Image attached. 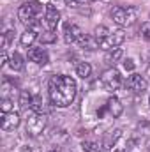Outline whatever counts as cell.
<instances>
[{"mask_svg": "<svg viewBox=\"0 0 150 152\" xmlns=\"http://www.w3.org/2000/svg\"><path fill=\"white\" fill-rule=\"evenodd\" d=\"M122 57H124V51H122L120 48H115V50H111V51H110V53L106 55V62L115 66V64H117V62H118V60H120Z\"/></svg>", "mask_w": 150, "mask_h": 152, "instance_id": "ac0fdd59", "label": "cell"}, {"mask_svg": "<svg viewBox=\"0 0 150 152\" xmlns=\"http://www.w3.org/2000/svg\"><path fill=\"white\" fill-rule=\"evenodd\" d=\"M57 41V34L53 32V30H48V32H44L42 36H41V42L42 44H51V42H55Z\"/></svg>", "mask_w": 150, "mask_h": 152, "instance_id": "ffe728a7", "label": "cell"}, {"mask_svg": "<svg viewBox=\"0 0 150 152\" xmlns=\"http://www.w3.org/2000/svg\"><path fill=\"white\" fill-rule=\"evenodd\" d=\"M9 66L12 67V71H21L23 69V57L18 53V51H14L12 55H11V58H9Z\"/></svg>", "mask_w": 150, "mask_h": 152, "instance_id": "9a60e30c", "label": "cell"}, {"mask_svg": "<svg viewBox=\"0 0 150 152\" xmlns=\"http://www.w3.org/2000/svg\"><path fill=\"white\" fill-rule=\"evenodd\" d=\"M125 87L129 90H133L134 94H143L147 90V80L141 75H131L125 81Z\"/></svg>", "mask_w": 150, "mask_h": 152, "instance_id": "30bf717a", "label": "cell"}, {"mask_svg": "<svg viewBox=\"0 0 150 152\" xmlns=\"http://www.w3.org/2000/svg\"><path fill=\"white\" fill-rule=\"evenodd\" d=\"M76 81L74 78L67 75H57L51 76L48 81V92H50V99L57 108H67L71 106V103L76 97Z\"/></svg>", "mask_w": 150, "mask_h": 152, "instance_id": "6da1fadb", "label": "cell"}, {"mask_svg": "<svg viewBox=\"0 0 150 152\" xmlns=\"http://www.w3.org/2000/svg\"><path fill=\"white\" fill-rule=\"evenodd\" d=\"M0 108H2V113L14 112V108H12V101H11V99H2V104H0Z\"/></svg>", "mask_w": 150, "mask_h": 152, "instance_id": "44dd1931", "label": "cell"}, {"mask_svg": "<svg viewBox=\"0 0 150 152\" xmlns=\"http://www.w3.org/2000/svg\"><path fill=\"white\" fill-rule=\"evenodd\" d=\"M124 69H125V71H133V69H134V62H133L131 58L124 60Z\"/></svg>", "mask_w": 150, "mask_h": 152, "instance_id": "d4e9b609", "label": "cell"}, {"mask_svg": "<svg viewBox=\"0 0 150 152\" xmlns=\"http://www.w3.org/2000/svg\"><path fill=\"white\" fill-rule=\"evenodd\" d=\"M20 122H21V118H20V113H18V112L2 113L0 127H2V131H14V129L20 126Z\"/></svg>", "mask_w": 150, "mask_h": 152, "instance_id": "9c48e42d", "label": "cell"}, {"mask_svg": "<svg viewBox=\"0 0 150 152\" xmlns=\"http://www.w3.org/2000/svg\"><path fill=\"white\" fill-rule=\"evenodd\" d=\"M141 34H143V37L145 39H150V23H143V27H141Z\"/></svg>", "mask_w": 150, "mask_h": 152, "instance_id": "cb8c5ba5", "label": "cell"}, {"mask_svg": "<svg viewBox=\"0 0 150 152\" xmlns=\"http://www.w3.org/2000/svg\"><path fill=\"white\" fill-rule=\"evenodd\" d=\"M149 104H150V97H149Z\"/></svg>", "mask_w": 150, "mask_h": 152, "instance_id": "f1b7e54d", "label": "cell"}, {"mask_svg": "<svg viewBox=\"0 0 150 152\" xmlns=\"http://www.w3.org/2000/svg\"><path fill=\"white\" fill-rule=\"evenodd\" d=\"M12 36H14V30H7L5 34H4V41H2V46H4V50L9 46V42L12 41Z\"/></svg>", "mask_w": 150, "mask_h": 152, "instance_id": "603a6c76", "label": "cell"}, {"mask_svg": "<svg viewBox=\"0 0 150 152\" xmlns=\"http://www.w3.org/2000/svg\"><path fill=\"white\" fill-rule=\"evenodd\" d=\"M124 41H125L124 30H113V32H110L108 37L103 39V41L97 42V44H99V48H103V50H106V51H111V50H115V48H118Z\"/></svg>", "mask_w": 150, "mask_h": 152, "instance_id": "52a82bcc", "label": "cell"}, {"mask_svg": "<svg viewBox=\"0 0 150 152\" xmlns=\"http://www.w3.org/2000/svg\"><path fill=\"white\" fill-rule=\"evenodd\" d=\"M58 21H60V12L57 11V7L51 5V4H46V7H44V27L48 30L55 32Z\"/></svg>", "mask_w": 150, "mask_h": 152, "instance_id": "ba28073f", "label": "cell"}, {"mask_svg": "<svg viewBox=\"0 0 150 152\" xmlns=\"http://www.w3.org/2000/svg\"><path fill=\"white\" fill-rule=\"evenodd\" d=\"M32 103H34V99L28 94V90H21L20 92V106L23 110H27V108H32Z\"/></svg>", "mask_w": 150, "mask_h": 152, "instance_id": "e0dca14e", "label": "cell"}, {"mask_svg": "<svg viewBox=\"0 0 150 152\" xmlns=\"http://www.w3.org/2000/svg\"><path fill=\"white\" fill-rule=\"evenodd\" d=\"M111 18L118 27H129L136 20V9L131 7V5H127V7L118 5V7H115L111 11Z\"/></svg>", "mask_w": 150, "mask_h": 152, "instance_id": "3957f363", "label": "cell"}, {"mask_svg": "<svg viewBox=\"0 0 150 152\" xmlns=\"http://www.w3.org/2000/svg\"><path fill=\"white\" fill-rule=\"evenodd\" d=\"M21 152H32V151H30V147L25 145V147H21Z\"/></svg>", "mask_w": 150, "mask_h": 152, "instance_id": "83f0119b", "label": "cell"}, {"mask_svg": "<svg viewBox=\"0 0 150 152\" xmlns=\"http://www.w3.org/2000/svg\"><path fill=\"white\" fill-rule=\"evenodd\" d=\"M76 75L79 76V78H88V76L92 75V66L88 64V62H79L78 66H76Z\"/></svg>", "mask_w": 150, "mask_h": 152, "instance_id": "2e32d148", "label": "cell"}, {"mask_svg": "<svg viewBox=\"0 0 150 152\" xmlns=\"http://www.w3.org/2000/svg\"><path fill=\"white\" fill-rule=\"evenodd\" d=\"M64 39L67 44H78V46H85L88 42V37L83 34V30L73 23H67L64 27Z\"/></svg>", "mask_w": 150, "mask_h": 152, "instance_id": "277c9868", "label": "cell"}, {"mask_svg": "<svg viewBox=\"0 0 150 152\" xmlns=\"http://www.w3.org/2000/svg\"><path fill=\"white\" fill-rule=\"evenodd\" d=\"M90 2H95V0H90Z\"/></svg>", "mask_w": 150, "mask_h": 152, "instance_id": "f546056e", "label": "cell"}, {"mask_svg": "<svg viewBox=\"0 0 150 152\" xmlns=\"http://www.w3.org/2000/svg\"><path fill=\"white\" fill-rule=\"evenodd\" d=\"M44 127H46V115L32 110L27 118V133H30L32 136H37L39 133H42Z\"/></svg>", "mask_w": 150, "mask_h": 152, "instance_id": "5b68a950", "label": "cell"}, {"mask_svg": "<svg viewBox=\"0 0 150 152\" xmlns=\"http://www.w3.org/2000/svg\"><path fill=\"white\" fill-rule=\"evenodd\" d=\"M7 64V53H5V50H2V62H0V66H5Z\"/></svg>", "mask_w": 150, "mask_h": 152, "instance_id": "4316f807", "label": "cell"}, {"mask_svg": "<svg viewBox=\"0 0 150 152\" xmlns=\"http://www.w3.org/2000/svg\"><path fill=\"white\" fill-rule=\"evenodd\" d=\"M104 112H110V115H111L113 118H117V117H120L122 115V112H124V106H122V103L113 96V97H110L108 101H106V104H104V108L103 110H99V117L104 113Z\"/></svg>", "mask_w": 150, "mask_h": 152, "instance_id": "8fae6325", "label": "cell"}, {"mask_svg": "<svg viewBox=\"0 0 150 152\" xmlns=\"http://www.w3.org/2000/svg\"><path fill=\"white\" fill-rule=\"evenodd\" d=\"M39 12H42V4L41 2H27L18 9V18L23 25H27V28H32V30L37 32V28L41 27V23L36 20Z\"/></svg>", "mask_w": 150, "mask_h": 152, "instance_id": "7a4b0ae2", "label": "cell"}, {"mask_svg": "<svg viewBox=\"0 0 150 152\" xmlns=\"http://www.w3.org/2000/svg\"><path fill=\"white\" fill-rule=\"evenodd\" d=\"M81 151L83 152H95L97 151V145L94 142H83L81 143Z\"/></svg>", "mask_w": 150, "mask_h": 152, "instance_id": "7402d4cb", "label": "cell"}, {"mask_svg": "<svg viewBox=\"0 0 150 152\" xmlns=\"http://www.w3.org/2000/svg\"><path fill=\"white\" fill-rule=\"evenodd\" d=\"M69 5H79V4H83V2H87V0H66ZM90 2V0H88Z\"/></svg>", "mask_w": 150, "mask_h": 152, "instance_id": "484cf974", "label": "cell"}, {"mask_svg": "<svg viewBox=\"0 0 150 152\" xmlns=\"http://www.w3.org/2000/svg\"><path fill=\"white\" fill-rule=\"evenodd\" d=\"M28 58H30L32 62L39 64V66L48 64V53H46L42 48H32V50H28Z\"/></svg>", "mask_w": 150, "mask_h": 152, "instance_id": "7c38bea8", "label": "cell"}, {"mask_svg": "<svg viewBox=\"0 0 150 152\" xmlns=\"http://www.w3.org/2000/svg\"><path fill=\"white\" fill-rule=\"evenodd\" d=\"M36 39H37V32L32 30V28H27V30L21 34V37H20V44H21L23 48H30Z\"/></svg>", "mask_w": 150, "mask_h": 152, "instance_id": "4fadbf2b", "label": "cell"}, {"mask_svg": "<svg viewBox=\"0 0 150 152\" xmlns=\"http://www.w3.org/2000/svg\"><path fill=\"white\" fill-rule=\"evenodd\" d=\"M110 32H111V30H110L108 27H97V28H95V32H94V34H95V41H97V42H101L103 39H106L108 36H110Z\"/></svg>", "mask_w": 150, "mask_h": 152, "instance_id": "d6986e66", "label": "cell"}, {"mask_svg": "<svg viewBox=\"0 0 150 152\" xmlns=\"http://www.w3.org/2000/svg\"><path fill=\"white\" fill-rule=\"evenodd\" d=\"M120 134H122V131L120 129H115V131H110L108 134H106V138L103 140V149L104 151H110L113 145L117 143V140L120 138Z\"/></svg>", "mask_w": 150, "mask_h": 152, "instance_id": "5bb4252c", "label": "cell"}, {"mask_svg": "<svg viewBox=\"0 0 150 152\" xmlns=\"http://www.w3.org/2000/svg\"><path fill=\"white\" fill-rule=\"evenodd\" d=\"M101 83H103V87L106 90L115 92L122 85V76H120V73L117 69H108V71H104L103 76H101Z\"/></svg>", "mask_w": 150, "mask_h": 152, "instance_id": "8992f818", "label": "cell"}]
</instances>
